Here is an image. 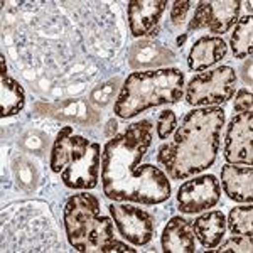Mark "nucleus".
<instances>
[{
  "mask_svg": "<svg viewBox=\"0 0 253 253\" xmlns=\"http://www.w3.org/2000/svg\"><path fill=\"white\" fill-rule=\"evenodd\" d=\"M169 61H172V54L161 44H156L152 41H142L138 44H133L130 51V64L133 68H156Z\"/></svg>",
  "mask_w": 253,
  "mask_h": 253,
  "instance_id": "nucleus-17",
  "label": "nucleus"
},
{
  "mask_svg": "<svg viewBox=\"0 0 253 253\" xmlns=\"http://www.w3.org/2000/svg\"><path fill=\"white\" fill-rule=\"evenodd\" d=\"M236 73L230 66H219L199 73L186 86V101L193 107H216L235 95Z\"/></svg>",
  "mask_w": 253,
  "mask_h": 253,
  "instance_id": "nucleus-5",
  "label": "nucleus"
},
{
  "mask_svg": "<svg viewBox=\"0 0 253 253\" xmlns=\"http://www.w3.org/2000/svg\"><path fill=\"white\" fill-rule=\"evenodd\" d=\"M228 52L226 42L218 36H203L191 47L187 54V66L191 71H203L219 63Z\"/></svg>",
  "mask_w": 253,
  "mask_h": 253,
  "instance_id": "nucleus-15",
  "label": "nucleus"
},
{
  "mask_svg": "<svg viewBox=\"0 0 253 253\" xmlns=\"http://www.w3.org/2000/svg\"><path fill=\"white\" fill-rule=\"evenodd\" d=\"M253 113H236L226 126L223 157L228 164L253 166Z\"/></svg>",
  "mask_w": 253,
  "mask_h": 253,
  "instance_id": "nucleus-9",
  "label": "nucleus"
},
{
  "mask_svg": "<svg viewBox=\"0 0 253 253\" xmlns=\"http://www.w3.org/2000/svg\"><path fill=\"white\" fill-rule=\"evenodd\" d=\"M226 228L231 235L253 236V206L252 203L247 206L233 208L228 214Z\"/></svg>",
  "mask_w": 253,
  "mask_h": 253,
  "instance_id": "nucleus-20",
  "label": "nucleus"
},
{
  "mask_svg": "<svg viewBox=\"0 0 253 253\" xmlns=\"http://www.w3.org/2000/svg\"><path fill=\"white\" fill-rule=\"evenodd\" d=\"M253 108V95L250 89L247 88H242L238 89L235 96V105H233V110L235 113H243V112H252Z\"/></svg>",
  "mask_w": 253,
  "mask_h": 253,
  "instance_id": "nucleus-23",
  "label": "nucleus"
},
{
  "mask_svg": "<svg viewBox=\"0 0 253 253\" xmlns=\"http://www.w3.org/2000/svg\"><path fill=\"white\" fill-rule=\"evenodd\" d=\"M167 0H132L126 5L128 27L133 38L156 36L159 20L167 9Z\"/></svg>",
  "mask_w": 253,
  "mask_h": 253,
  "instance_id": "nucleus-11",
  "label": "nucleus"
},
{
  "mask_svg": "<svg viewBox=\"0 0 253 253\" xmlns=\"http://www.w3.org/2000/svg\"><path fill=\"white\" fill-rule=\"evenodd\" d=\"M221 187L235 203L253 201V167L243 164H224L221 167Z\"/></svg>",
  "mask_w": 253,
  "mask_h": 253,
  "instance_id": "nucleus-13",
  "label": "nucleus"
},
{
  "mask_svg": "<svg viewBox=\"0 0 253 253\" xmlns=\"http://www.w3.org/2000/svg\"><path fill=\"white\" fill-rule=\"evenodd\" d=\"M177 128V117L172 110H164V112L159 113L157 122H156V130L157 137L161 140H167Z\"/></svg>",
  "mask_w": 253,
  "mask_h": 253,
  "instance_id": "nucleus-22",
  "label": "nucleus"
},
{
  "mask_svg": "<svg viewBox=\"0 0 253 253\" xmlns=\"http://www.w3.org/2000/svg\"><path fill=\"white\" fill-rule=\"evenodd\" d=\"M252 250H253L252 236L233 235L231 238H228L224 243H219L218 247H214L213 250H208V252H214V253H228V252H235V253H252Z\"/></svg>",
  "mask_w": 253,
  "mask_h": 253,
  "instance_id": "nucleus-21",
  "label": "nucleus"
},
{
  "mask_svg": "<svg viewBox=\"0 0 253 253\" xmlns=\"http://www.w3.org/2000/svg\"><path fill=\"white\" fill-rule=\"evenodd\" d=\"M186 39H187V32H186V34H182V36H179V38H177V46H182V44L186 42Z\"/></svg>",
  "mask_w": 253,
  "mask_h": 253,
  "instance_id": "nucleus-26",
  "label": "nucleus"
},
{
  "mask_svg": "<svg viewBox=\"0 0 253 253\" xmlns=\"http://www.w3.org/2000/svg\"><path fill=\"white\" fill-rule=\"evenodd\" d=\"M221 198V186L213 174H205L182 182L177 189V208L184 214L208 211L218 205Z\"/></svg>",
  "mask_w": 253,
  "mask_h": 253,
  "instance_id": "nucleus-7",
  "label": "nucleus"
},
{
  "mask_svg": "<svg viewBox=\"0 0 253 253\" xmlns=\"http://www.w3.org/2000/svg\"><path fill=\"white\" fill-rule=\"evenodd\" d=\"M184 96V73L177 68L135 71L126 76L113 112L120 118H133L145 110L177 103Z\"/></svg>",
  "mask_w": 253,
  "mask_h": 253,
  "instance_id": "nucleus-4",
  "label": "nucleus"
},
{
  "mask_svg": "<svg viewBox=\"0 0 253 253\" xmlns=\"http://www.w3.org/2000/svg\"><path fill=\"white\" fill-rule=\"evenodd\" d=\"M194 235L206 250H213L221 243L226 233V218L221 211H208L193 221Z\"/></svg>",
  "mask_w": 253,
  "mask_h": 253,
  "instance_id": "nucleus-16",
  "label": "nucleus"
},
{
  "mask_svg": "<svg viewBox=\"0 0 253 253\" xmlns=\"http://www.w3.org/2000/svg\"><path fill=\"white\" fill-rule=\"evenodd\" d=\"M101 145L98 142H91L88 152L80 161L73 162L61 172V181L69 189L76 191H91L98 186L101 167Z\"/></svg>",
  "mask_w": 253,
  "mask_h": 253,
  "instance_id": "nucleus-10",
  "label": "nucleus"
},
{
  "mask_svg": "<svg viewBox=\"0 0 253 253\" xmlns=\"http://www.w3.org/2000/svg\"><path fill=\"white\" fill-rule=\"evenodd\" d=\"M224 120L221 107H203L187 113L172 140L157 150V162L164 167L167 177L186 181L210 169L218 156Z\"/></svg>",
  "mask_w": 253,
  "mask_h": 253,
  "instance_id": "nucleus-2",
  "label": "nucleus"
},
{
  "mask_svg": "<svg viewBox=\"0 0 253 253\" xmlns=\"http://www.w3.org/2000/svg\"><path fill=\"white\" fill-rule=\"evenodd\" d=\"M252 64H253L252 58H248L247 61H245V64H243V68H242L243 81H245V84H248V86H252Z\"/></svg>",
  "mask_w": 253,
  "mask_h": 253,
  "instance_id": "nucleus-25",
  "label": "nucleus"
},
{
  "mask_svg": "<svg viewBox=\"0 0 253 253\" xmlns=\"http://www.w3.org/2000/svg\"><path fill=\"white\" fill-rule=\"evenodd\" d=\"M91 140H88L86 137L75 133L73 126H63L58 132L52 145L51 152V169L52 172L61 174L64 170V167H68L73 162L80 161L84 154L88 152Z\"/></svg>",
  "mask_w": 253,
  "mask_h": 253,
  "instance_id": "nucleus-12",
  "label": "nucleus"
},
{
  "mask_svg": "<svg viewBox=\"0 0 253 253\" xmlns=\"http://www.w3.org/2000/svg\"><path fill=\"white\" fill-rule=\"evenodd\" d=\"M152 122L138 120L112 137L101 152V186L112 201L154 206L169 199L167 174L152 164H140L152 144Z\"/></svg>",
  "mask_w": 253,
  "mask_h": 253,
  "instance_id": "nucleus-1",
  "label": "nucleus"
},
{
  "mask_svg": "<svg viewBox=\"0 0 253 253\" xmlns=\"http://www.w3.org/2000/svg\"><path fill=\"white\" fill-rule=\"evenodd\" d=\"M26 105V93L19 81L10 76L0 78V113L2 118L17 115Z\"/></svg>",
  "mask_w": 253,
  "mask_h": 253,
  "instance_id": "nucleus-18",
  "label": "nucleus"
},
{
  "mask_svg": "<svg viewBox=\"0 0 253 253\" xmlns=\"http://www.w3.org/2000/svg\"><path fill=\"white\" fill-rule=\"evenodd\" d=\"M108 208L118 233L125 242L133 247H144L152 240L156 219L149 211L132 205H110Z\"/></svg>",
  "mask_w": 253,
  "mask_h": 253,
  "instance_id": "nucleus-6",
  "label": "nucleus"
},
{
  "mask_svg": "<svg viewBox=\"0 0 253 253\" xmlns=\"http://www.w3.org/2000/svg\"><path fill=\"white\" fill-rule=\"evenodd\" d=\"M242 2L230 0V2H199L194 10L193 19L187 24V32L198 29H208L214 34H224L231 29L240 17Z\"/></svg>",
  "mask_w": 253,
  "mask_h": 253,
  "instance_id": "nucleus-8",
  "label": "nucleus"
},
{
  "mask_svg": "<svg viewBox=\"0 0 253 253\" xmlns=\"http://www.w3.org/2000/svg\"><path fill=\"white\" fill-rule=\"evenodd\" d=\"M231 52L236 59L252 58L253 51V17L248 12L243 17H238L235 24V29L231 32L230 39Z\"/></svg>",
  "mask_w": 253,
  "mask_h": 253,
  "instance_id": "nucleus-19",
  "label": "nucleus"
},
{
  "mask_svg": "<svg viewBox=\"0 0 253 253\" xmlns=\"http://www.w3.org/2000/svg\"><path fill=\"white\" fill-rule=\"evenodd\" d=\"M191 5H193V2H184V0H182V2L181 0L174 2L172 9H170V22H172L174 26H181V24L184 22Z\"/></svg>",
  "mask_w": 253,
  "mask_h": 253,
  "instance_id": "nucleus-24",
  "label": "nucleus"
},
{
  "mask_svg": "<svg viewBox=\"0 0 253 253\" xmlns=\"http://www.w3.org/2000/svg\"><path fill=\"white\" fill-rule=\"evenodd\" d=\"M68 242L81 253L137 252L128 243L120 242L113 233V221L101 214L96 196L86 193L73 194L63 211Z\"/></svg>",
  "mask_w": 253,
  "mask_h": 253,
  "instance_id": "nucleus-3",
  "label": "nucleus"
},
{
  "mask_svg": "<svg viewBox=\"0 0 253 253\" xmlns=\"http://www.w3.org/2000/svg\"><path fill=\"white\" fill-rule=\"evenodd\" d=\"M161 245L166 253H193L196 250L193 223L182 216H172L162 231Z\"/></svg>",
  "mask_w": 253,
  "mask_h": 253,
  "instance_id": "nucleus-14",
  "label": "nucleus"
}]
</instances>
